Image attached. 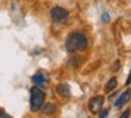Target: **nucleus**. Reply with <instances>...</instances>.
Instances as JSON below:
<instances>
[{
	"label": "nucleus",
	"mask_w": 131,
	"mask_h": 118,
	"mask_svg": "<svg viewBox=\"0 0 131 118\" xmlns=\"http://www.w3.org/2000/svg\"><path fill=\"white\" fill-rule=\"evenodd\" d=\"M87 37L83 33H71L66 40V50L69 53H77L87 49Z\"/></svg>",
	"instance_id": "nucleus-1"
},
{
	"label": "nucleus",
	"mask_w": 131,
	"mask_h": 118,
	"mask_svg": "<svg viewBox=\"0 0 131 118\" xmlns=\"http://www.w3.org/2000/svg\"><path fill=\"white\" fill-rule=\"evenodd\" d=\"M44 100H46V92L41 90V87H39V85L31 87V90H30V110L33 112H37L41 110Z\"/></svg>",
	"instance_id": "nucleus-2"
},
{
	"label": "nucleus",
	"mask_w": 131,
	"mask_h": 118,
	"mask_svg": "<svg viewBox=\"0 0 131 118\" xmlns=\"http://www.w3.org/2000/svg\"><path fill=\"white\" fill-rule=\"evenodd\" d=\"M50 16H51L54 23L63 24L69 20V11L66 9H63V7H53L51 11H50Z\"/></svg>",
	"instance_id": "nucleus-3"
},
{
	"label": "nucleus",
	"mask_w": 131,
	"mask_h": 118,
	"mask_svg": "<svg viewBox=\"0 0 131 118\" xmlns=\"http://www.w3.org/2000/svg\"><path fill=\"white\" fill-rule=\"evenodd\" d=\"M103 104H104V97L103 95H97L94 98L90 100L89 102V110L93 114H98V111L103 108Z\"/></svg>",
	"instance_id": "nucleus-4"
},
{
	"label": "nucleus",
	"mask_w": 131,
	"mask_h": 118,
	"mask_svg": "<svg viewBox=\"0 0 131 118\" xmlns=\"http://www.w3.org/2000/svg\"><path fill=\"white\" fill-rule=\"evenodd\" d=\"M130 98H131V90H125V91H124V92H121V95H120V97H118V98L115 100L114 107H115V108H121L123 105H124Z\"/></svg>",
	"instance_id": "nucleus-5"
},
{
	"label": "nucleus",
	"mask_w": 131,
	"mask_h": 118,
	"mask_svg": "<svg viewBox=\"0 0 131 118\" xmlns=\"http://www.w3.org/2000/svg\"><path fill=\"white\" fill-rule=\"evenodd\" d=\"M31 81L34 82L36 85H39V87H46L47 85V77L43 74V73H37V74H34V76L31 77Z\"/></svg>",
	"instance_id": "nucleus-6"
},
{
	"label": "nucleus",
	"mask_w": 131,
	"mask_h": 118,
	"mask_svg": "<svg viewBox=\"0 0 131 118\" xmlns=\"http://www.w3.org/2000/svg\"><path fill=\"white\" fill-rule=\"evenodd\" d=\"M56 92L61 97V98H69L70 97V87H69V84H59L56 87Z\"/></svg>",
	"instance_id": "nucleus-7"
},
{
	"label": "nucleus",
	"mask_w": 131,
	"mask_h": 118,
	"mask_svg": "<svg viewBox=\"0 0 131 118\" xmlns=\"http://www.w3.org/2000/svg\"><path fill=\"white\" fill-rule=\"evenodd\" d=\"M41 110L46 115H53L57 111V107H56V104H53V102H47V104H43Z\"/></svg>",
	"instance_id": "nucleus-8"
},
{
	"label": "nucleus",
	"mask_w": 131,
	"mask_h": 118,
	"mask_svg": "<svg viewBox=\"0 0 131 118\" xmlns=\"http://www.w3.org/2000/svg\"><path fill=\"white\" fill-rule=\"evenodd\" d=\"M115 87H117V78L113 77V78L107 82V85H105V91H113Z\"/></svg>",
	"instance_id": "nucleus-9"
},
{
	"label": "nucleus",
	"mask_w": 131,
	"mask_h": 118,
	"mask_svg": "<svg viewBox=\"0 0 131 118\" xmlns=\"http://www.w3.org/2000/svg\"><path fill=\"white\" fill-rule=\"evenodd\" d=\"M108 115V110H100L98 111V117L100 118H105Z\"/></svg>",
	"instance_id": "nucleus-10"
},
{
	"label": "nucleus",
	"mask_w": 131,
	"mask_h": 118,
	"mask_svg": "<svg viewBox=\"0 0 131 118\" xmlns=\"http://www.w3.org/2000/svg\"><path fill=\"white\" fill-rule=\"evenodd\" d=\"M130 114H131L130 110H127V111H124V112L121 114V118H128V117H130Z\"/></svg>",
	"instance_id": "nucleus-11"
},
{
	"label": "nucleus",
	"mask_w": 131,
	"mask_h": 118,
	"mask_svg": "<svg viewBox=\"0 0 131 118\" xmlns=\"http://www.w3.org/2000/svg\"><path fill=\"white\" fill-rule=\"evenodd\" d=\"M0 118H10V115L6 114V112H3V111H0Z\"/></svg>",
	"instance_id": "nucleus-12"
},
{
	"label": "nucleus",
	"mask_w": 131,
	"mask_h": 118,
	"mask_svg": "<svg viewBox=\"0 0 131 118\" xmlns=\"http://www.w3.org/2000/svg\"><path fill=\"white\" fill-rule=\"evenodd\" d=\"M103 20H104V21H108V20H110V16H108V14L105 13L104 16H103Z\"/></svg>",
	"instance_id": "nucleus-13"
},
{
	"label": "nucleus",
	"mask_w": 131,
	"mask_h": 118,
	"mask_svg": "<svg viewBox=\"0 0 131 118\" xmlns=\"http://www.w3.org/2000/svg\"><path fill=\"white\" fill-rule=\"evenodd\" d=\"M125 84H127V85H130V84H131V74L128 76V78H127V81H125Z\"/></svg>",
	"instance_id": "nucleus-14"
}]
</instances>
